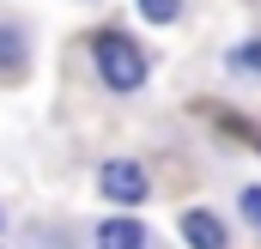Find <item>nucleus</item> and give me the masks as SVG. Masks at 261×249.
Segmentation results:
<instances>
[{
  "instance_id": "nucleus-1",
  "label": "nucleus",
  "mask_w": 261,
  "mask_h": 249,
  "mask_svg": "<svg viewBox=\"0 0 261 249\" xmlns=\"http://www.w3.org/2000/svg\"><path fill=\"white\" fill-rule=\"evenodd\" d=\"M91 55H97V73H103L110 91H140L146 85V49H134L122 31H103Z\"/></svg>"
},
{
  "instance_id": "nucleus-2",
  "label": "nucleus",
  "mask_w": 261,
  "mask_h": 249,
  "mask_svg": "<svg viewBox=\"0 0 261 249\" xmlns=\"http://www.w3.org/2000/svg\"><path fill=\"white\" fill-rule=\"evenodd\" d=\"M97 188H103L116 207H140V201L152 194V188H146V170H140L134 158H110V164L97 170Z\"/></svg>"
},
{
  "instance_id": "nucleus-3",
  "label": "nucleus",
  "mask_w": 261,
  "mask_h": 249,
  "mask_svg": "<svg viewBox=\"0 0 261 249\" xmlns=\"http://www.w3.org/2000/svg\"><path fill=\"white\" fill-rule=\"evenodd\" d=\"M182 237H189V249H225V225H219V213L189 207L182 213Z\"/></svg>"
},
{
  "instance_id": "nucleus-4",
  "label": "nucleus",
  "mask_w": 261,
  "mask_h": 249,
  "mask_svg": "<svg viewBox=\"0 0 261 249\" xmlns=\"http://www.w3.org/2000/svg\"><path fill=\"white\" fill-rule=\"evenodd\" d=\"M97 249H146V231L134 219H103L97 225Z\"/></svg>"
},
{
  "instance_id": "nucleus-5",
  "label": "nucleus",
  "mask_w": 261,
  "mask_h": 249,
  "mask_svg": "<svg viewBox=\"0 0 261 249\" xmlns=\"http://www.w3.org/2000/svg\"><path fill=\"white\" fill-rule=\"evenodd\" d=\"M18 67H24V37L0 31V73H18Z\"/></svg>"
},
{
  "instance_id": "nucleus-6",
  "label": "nucleus",
  "mask_w": 261,
  "mask_h": 249,
  "mask_svg": "<svg viewBox=\"0 0 261 249\" xmlns=\"http://www.w3.org/2000/svg\"><path fill=\"white\" fill-rule=\"evenodd\" d=\"M182 12V0H140V18H152V24H170Z\"/></svg>"
},
{
  "instance_id": "nucleus-7",
  "label": "nucleus",
  "mask_w": 261,
  "mask_h": 249,
  "mask_svg": "<svg viewBox=\"0 0 261 249\" xmlns=\"http://www.w3.org/2000/svg\"><path fill=\"white\" fill-rule=\"evenodd\" d=\"M231 67H261V43H243V49L231 55Z\"/></svg>"
},
{
  "instance_id": "nucleus-8",
  "label": "nucleus",
  "mask_w": 261,
  "mask_h": 249,
  "mask_svg": "<svg viewBox=\"0 0 261 249\" xmlns=\"http://www.w3.org/2000/svg\"><path fill=\"white\" fill-rule=\"evenodd\" d=\"M243 213H249V219H261V188H243Z\"/></svg>"
}]
</instances>
